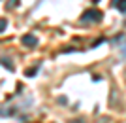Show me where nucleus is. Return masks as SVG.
I'll list each match as a JSON object with an SVG mask.
<instances>
[{
  "label": "nucleus",
  "mask_w": 126,
  "mask_h": 123,
  "mask_svg": "<svg viewBox=\"0 0 126 123\" xmlns=\"http://www.w3.org/2000/svg\"><path fill=\"white\" fill-rule=\"evenodd\" d=\"M19 6V0H10L8 4H6V8H10V10H13V8H17Z\"/></svg>",
  "instance_id": "obj_5"
},
{
  "label": "nucleus",
  "mask_w": 126,
  "mask_h": 123,
  "mask_svg": "<svg viewBox=\"0 0 126 123\" xmlns=\"http://www.w3.org/2000/svg\"><path fill=\"white\" fill-rule=\"evenodd\" d=\"M38 68H40V64H36V66H34V68H30V70H26V76H34L38 72Z\"/></svg>",
  "instance_id": "obj_6"
},
{
  "label": "nucleus",
  "mask_w": 126,
  "mask_h": 123,
  "mask_svg": "<svg viewBox=\"0 0 126 123\" xmlns=\"http://www.w3.org/2000/svg\"><path fill=\"white\" fill-rule=\"evenodd\" d=\"M122 57H126V46H124V49H122Z\"/></svg>",
  "instance_id": "obj_9"
},
{
  "label": "nucleus",
  "mask_w": 126,
  "mask_h": 123,
  "mask_svg": "<svg viewBox=\"0 0 126 123\" xmlns=\"http://www.w3.org/2000/svg\"><path fill=\"white\" fill-rule=\"evenodd\" d=\"M6 27V21H4V19H2V21H0V30H2V28H4Z\"/></svg>",
  "instance_id": "obj_8"
},
{
  "label": "nucleus",
  "mask_w": 126,
  "mask_h": 123,
  "mask_svg": "<svg viewBox=\"0 0 126 123\" xmlns=\"http://www.w3.org/2000/svg\"><path fill=\"white\" fill-rule=\"evenodd\" d=\"M100 19H102L100 10H87L83 13V23H98Z\"/></svg>",
  "instance_id": "obj_1"
},
{
  "label": "nucleus",
  "mask_w": 126,
  "mask_h": 123,
  "mask_svg": "<svg viewBox=\"0 0 126 123\" xmlns=\"http://www.w3.org/2000/svg\"><path fill=\"white\" fill-rule=\"evenodd\" d=\"M0 63L4 64V66H8V68H10V70H13V64H10V61H6V59H2V61H0Z\"/></svg>",
  "instance_id": "obj_7"
},
{
  "label": "nucleus",
  "mask_w": 126,
  "mask_h": 123,
  "mask_svg": "<svg viewBox=\"0 0 126 123\" xmlns=\"http://www.w3.org/2000/svg\"><path fill=\"white\" fill-rule=\"evenodd\" d=\"M113 6L121 11H126V0H113Z\"/></svg>",
  "instance_id": "obj_3"
},
{
  "label": "nucleus",
  "mask_w": 126,
  "mask_h": 123,
  "mask_svg": "<svg viewBox=\"0 0 126 123\" xmlns=\"http://www.w3.org/2000/svg\"><path fill=\"white\" fill-rule=\"evenodd\" d=\"M21 42L25 44V46H28V48H34V46H38V38L34 36V34H25V36L21 38Z\"/></svg>",
  "instance_id": "obj_2"
},
{
  "label": "nucleus",
  "mask_w": 126,
  "mask_h": 123,
  "mask_svg": "<svg viewBox=\"0 0 126 123\" xmlns=\"http://www.w3.org/2000/svg\"><path fill=\"white\" fill-rule=\"evenodd\" d=\"M13 114H15L13 108H8V110H6V108H0V116H2V118H8V116H13Z\"/></svg>",
  "instance_id": "obj_4"
}]
</instances>
